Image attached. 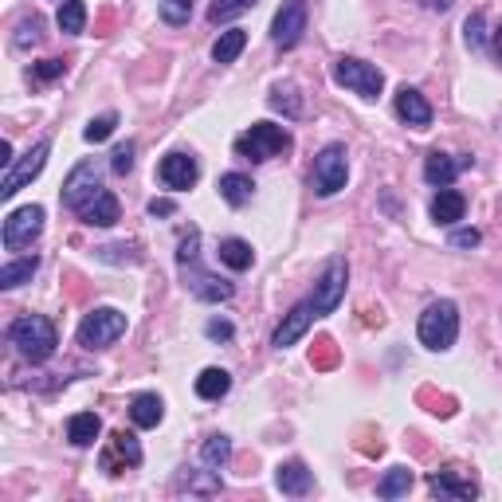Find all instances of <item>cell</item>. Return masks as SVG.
Listing matches in <instances>:
<instances>
[{"label":"cell","mask_w":502,"mask_h":502,"mask_svg":"<svg viewBox=\"0 0 502 502\" xmlns=\"http://www.w3.org/2000/svg\"><path fill=\"white\" fill-rule=\"evenodd\" d=\"M177 263H181V279H185V286L200 298V303H228L232 291H236L228 279L205 271V263H200V232L197 228H189V236L181 240Z\"/></svg>","instance_id":"obj_1"},{"label":"cell","mask_w":502,"mask_h":502,"mask_svg":"<svg viewBox=\"0 0 502 502\" xmlns=\"http://www.w3.org/2000/svg\"><path fill=\"white\" fill-rule=\"evenodd\" d=\"M8 341H13L16 354L24 357V361H31V365L48 361L51 354H56V346H59L56 326H51L44 314H24V318H16V322L8 326Z\"/></svg>","instance_id":"obj_2"},{"label":"cell","mask_w":502,"mask_h":502,"mask_svg":"<svg viewBox=\"0 0 502 502\" xmlns=\"http://www.w3.org/2000/svg\"><path fill=\"white\" fill-rule=\"evenodd\" d=\"M416 334H420V346L432 349V354H444V349L455 346L459 338V306L452 298H440V303H432L428 311L420 314V326H416Z\"/></svg>","instance_id":"obj_3"},{"label":"cell","mask_w":502,"mask_h":502,"mask_svg":"<svg viewBox=\"0 0 502 502\" xmlns=\"http://www.w3.org/2000/svg\"><path fill=\"white\" fill-rule=\"evenodd\" d=\"M283 149H291V134L275 122H255L251 130H243L236 137V154L248 157V162H271Z\"/></svg>","instance_id":"obj_4"},{"label":"cell","mask_w":502,"mask_h":502,"mask_svg":"<svg viewBox=\"0 0 502 502\" xmlns=\"http://www.w3.org/2000/svg\"><path fill=\"white\" fill-rule=\"evenodd\" d=\"M126 334V314L114 306H94V311L79 322V346L83 349H106Z\"/></svg>","instance_id":"obj_5"},{"label":"cell","mask_w":502,"mask_h":502,"mask_svg":"<svg viewBox=\"0 0 502 502\" xmlns=\"http://www.w3.org/2000/svg\"><path fill=\"white\" fill-rule=\"evenodd\" d=\"M334 83L338 87H346V91H354V94H361V99H377L381 87H384V75L365 59L341 56L334 63Z\"/></svg>","instance_id":"obj_6"},{"label":"cell","mask_w":502,"mask_h":502,"mask_svg":"<svg viewBox=\"0 0 502 502\" xmlns=\"http://www.w3.org/2000/svg\"><path fill=\"white\" fill-rule=\"evenodd\" d=\"M346 177H349V154L341 142H330L322 154L314 157V189L318 197H334V192L346 189Z\"/></svg>","instance_id":"obj_7"},{"label":"cell","mask_w":502,"mask_h":502,"mask_svg":"<svg viewBox=\"0 0 502 502\" xmlns=\"http://www.w3.org/2000/svg\"><path fill=\"white\" fill-rule=\"evenodd\" d=\"M346 279H349V267H346V260H341V255H334V260L326 263V271L318 275L314 291H311L318 318H326V314L338 311V303L346 298Z\"/></svg>","instance_id":"obj_8"},{"label":"cell","mask_w":502,"mask_h":502,"mask_svg":"<svg viewBox=\"0 0 502 502\" xmlns=\"http://www.w3.org/2000/svg\"><path fill=\"white\" fill-rule=\"evenodd\" d=\"M102 192V165L99 162H79L63 181V205L71 212H79L87 200H94Z\"/></svg>","instance_id":"obj_9"},{"label":"cell","mask_w":502,"mask_h":502,"mask_svg":"<svg viewBox=\"0 0 502 502\" xmlns=\"http://www.w3.org/2000/svg\"><path fill=\"white\" fill-rule=\"evenodd\" d=\"M48 154H51V145H48V142H36L24 157H20V162L8 165V169H4V181H0V197H4V200H13L16 192L28 185V181H36L40 173H44Z\"/></svg>","instance_id":"obj_10"},{"label":"cell","mask_w":502,"mask_h":502,"mask_svg":"<svg viewBox=\"0 0 502 502\" xmlns=\"http://www.w3.org/2000/svg\"><path fill=\"white\" fill-rule=\"evenodd\" d=\"M44 232V208L40 205H24V208H13L4 216V248L8 251H20V248H31V240Z\"/></svg>","instance_id":"obj_11"},{"label":"cell","mask_w":502,"mask_h":502,"mask_svg":"<svg viewBox=\"0 0 502 502\" xmlns=\"http://www.w3.org/2000/svg\"><path fill=\"white\" fill-rule=\"evenodd\" d=\"M306 31V0H286V4L275 13L271 20V44L275 48H298V40H303Z\"/></svg>","instance_id":"obj_12"},{"label":"cell","mask_w":502,"mask_h":502,"mask_svg":"<svg viewBox=\"0 0 502 502\" xmlns=\"http://www.w3.org/2000/svg\"><path fill=\"white\" fill-rule=\"evenodd\" d=\"M314 318H318V311H314V298L306 295L303 303H295L291 311H286V318L279 322V330H275V334H271V346H275V349H286V346H295V341L303 338L306 330H311V322H314Z\"/></svg>","instance_id":"obj_13"},{"label":"cell","mask_w":502,"mask_h":502,"mask_svg":"<svg viewBox=\"0 0 502 502\" xmlns=\"http://www.w3.org/2000/svg\"><path fill=\"white\" fill-rule=\"evenodd\" d=\"M157 177H162V185H165V189L185 192V189L197 185L200 165H197V157H189V154H165V157H162V165H157Z\"/></svg>","instance_id":"obj_14"},{"label":"cell","mask_w":502,"mask_h":502,"mask_svg":"<svg viewBox=\"0 0 502 502\" xmlns=\"http://www.w3.org/2000/svg\"><path fill=\"white\" fill-rule=\"evenodd\" d=\"M392 106H397V119L409 122L412 130H428L432 126V102L424 99L416 87H401L397 99H392Z\"/></svg>","instance_id":"obj_15"},{"label":"cell","mask_w":502,"mask_h":502,"mask_svg":"<svg viewBox=\"0 0 502 502\" xmlns=\"http://www.w3.org/2000/svg\"><path fill=\"white\" fill-rule=\"evenodd\" d=\"M79 220H83V224H91V228H110V224H119V220H122V205H119V197L102 189L99 197L87 200V205L79 208Z\"/></svg>","instance_id":"obj_16"},{"label":"cell","mask_w":502,"mask_h":502,"mask_svg":"<svg viewBox=\"0 0 502 502\" xmlns=\"http://www.w3.org/2000/svg\"><path fill=\"white\" fill-rule=\"evenodd\" d=\"M275 487H279L283 495H291V498H303V495H311L314 475L306 471L303 459H286V463H279V471H275Z\"/></svg>","instance_id":"obj_17"},{"label":"cell","mask_w":502,"mask_h":502,"mask_svg":"<svg viewBox=\"0 0 502 502\" xmlns=\"http://www.w3.org/2000/svg\"><path fill=\"white\" fill-rule=\"evenodd\" d=\"M463 212H467L463 192H455V189H440V192H436V200H432V220L436 224H444V228H455V224L463 220Z\"/></svg>","instance_id":"obj_18"},{"label":"cell","mask_w":502,"mask_h":502,"mask_svg":"<svg viewBox=\"0 0 502 502\" xmlns=\"http://www.w3.org/2000/svg\"><path fill=\"white\" fill-rule=\"evenodd\" d=\"M114 459H122L126 467H137V463H142V444H137L130 432H114V436H110V452L102 455V467H106L110 475H114V467H119Z\"/></svg>","instance_id":"obj_19"},{"label":"cell","mask_w":502,"mask_h":502,"mask_svg":"<svg viewBox=\"0 0 502 502\" xmlns=\"http://www.w3.org/2000/svg\"><path fill=\"white\" fill-rule=\"evenodd\" d=\"M459 169H463V165H459L452 154H440V149H432L428 162H424V181H428V185H436V189H447L459 177Z\"/></svg>","instance_id":"obj_20"},{"label":"cell","mask_w":502,"mask_h":502,"mask_svg":"<svg viewBox=\"0 0 502 502\" xmlns=\"http://www.w3.org/2000/svg\"><path fill=\"white\" fill-rule=\"evenodd\" d=\"M130 416H134L137 428H157L162 416H165V404H162L157 392H137V397L130 401Z\"/></svg>","instance_id":"obj_21"},{"label":"cell","mask_w":502,"mask_h":502,"mask_svg":"<svg viewBox=\"0 0 502 502\" xmlns=\"http://www.w3.org/2000/svg\"><path fill=\"white\" fill-rule=\"evenodd\" d=\"M99 432H102V424H99L94 412H75L67 420V440L75 447H91L94 440H99Z\"/></svg>","instance_id":"obj_22"},{"label":"cell","mask_w":502,"mask_h":502,"mask_svg":"<svg viewBox=\"0 0 502 502\" xmlns=\"http://www.w3.org/2000/svg\"><path fill=\"white\" fill-rule=\"evenodd\" d=\"M228 389H232V377H228V369H205L197 377V397L200 401H224L228 397Z\"/></svg>","instance_id":"obj_23"},{"label":"cell","mask_w":502,"mask_h":502,"mask_svg":"<svg viewBox=\"0 0 502 502\" xmlns=\"http://www.w3.org/2000/svg\"><path fill=\"white\" fill-rule=\"evenodd\" d=\"M220 197L228 200L232 208H243L251 200V192H255V185H251V177H243V173H224L220 177Z\"/></svg>","instance_id":"obj_24"},{"label":"cell","mask_w":502,"mask_h":502,"mask_svg":"<svg viewBox=\"0 0 502 502\" xmlns=\"http://www.w3.org/2000/svg\"><path fill=\"white\" fill-rule=\"evenodd\" d=\"M243 48H248V31H243V28H228V31H220V40L212 44V59H216V63H236Z\"/></svg>","instance_id":"obj_25"},{"label":"cell","mask_w":502,"mask_h":502,"mask_svg":"<svg viewBox=\"0 0 502 502\" xmlns=\"http://www.w3.org/2000/svg\"><path fill=\"white\" fill-rule=\"evenodd\" d=\"M255 260V251H251V243L248 240H220V263H228L232 271H248Z\"/></svg>","instance_id":"obj_26"},{"label":"cell","mask_w":502,"mask_h":502,"mask_svg":"<svg viewBox=\"0 0 502 502\" xmlns=\"http://www.w3.org/2000/svg\"><path fill=\"white\" fill-rule=\"evenodd\" d=\"M56 24H59V31H67V36H79V31L87 28V4H83V0H63L59 13H56Z\"/></svg>","instance_id":"obj_27"},{"label":"cell","mask_w":502,"mask_h":502,"mask_svg":"<svg viewBox=\"0 0 502 502\" xmlns=\"http://www.w3.org/2000/svg\"><path fill=\"white\" fill-rule=\"evenodd\" d=\"M432 495H440V498H475L479 495V487L475 483H467V479H455V475H432Z\"/></svg>","instance_id":"obj_28"},{"label":"cell","mask_w":502,"mask_h":502,"mask_svg":"<svg viewBox=\"0 0 502 502\" xmlns=\"http://www.w3.org/2000/svg\"><path fill=\"white\" fill-rule=\"evenodd\" d=\"M228 459H232V440H228V436H224V432L220 436H208L205 447H200V463L212 467V471H220Z\"/></svg>","instance_id":"obj_29"},{"label":"cell","mask_w":502,"mask_h":502,"mask_svg":"<svg viewBox=\"0 0 502 502\" xmlns=\"http://www.w3.org/2000/svg\"><path fill=\"white\" fill-rule=\"evenodd\" d=\"M36 267H40V260H36V255H31V260L4 263V267H0V286H4V291H13V286H20V283H31V275H36Z\"/></svg>","instance_id":"obj_30"},{"label":"cell","mask_w":502,"mask_h":502,"mask_svg":"<svg viewBox=\"0 0 502 502\" xmlns=\"http://www.w3.org/2000/svg\"><path fill=\"white\" fill-rule=\"evenodd\" d=\"M409 490H412V471L409 467H392V471L377 483L381 498H401V495H409Z\"/></svg>","instance_id":"obj_31"},{"label":"cell","mask_w":502,"mask_h":502,"mask_svg":"<svg viewBox=\"0 0 502 502\" xmlns=\"http://www.w3.org/2000/svg\"><path fill=\"white\" fill-rule=\"evenodd\" d=\"M255 4H260V0H212V4H208V20H212V24H228V20L243 16Z\"/></svg>","instance_id":"obj_32"},{"label":"cell","mask_w":502,"mask_h":502,"mask_svg":"<svg viewBox=\"0 0 502 502\" xmlns=\"http://www.w3.org/2000/svg\"><path fill=\"white\" fill-rule=\"evenodd\" d=\"M157 16L165 20V24H189V16H192V0H157Z\"/></svg>","instance_id":"obj_33"},{"label":"cell","mask_w":502,"mask_h":502,"mask_svg":"<svg viewBox=\"0 0 502 502\" xmlns=\"http://www.w3.org/2000/svg\"><path fill=\"white\" fill-rule=\"evenodd\" d=\"M271 106L283 110L286 119H295V114L303 110V102H298V94H295V83H279V87L271 91Z\"/></svg>","instance_id":"obj_34"},{"label":"cell","mask_w":502,"mask_h":502,"mask_svg":"<svg viewBox=\"0 0 502 502\" xmlns=\"http://www.w3.org/2000/svg\"><path fill=\"white\" fill-rule=\"evenodd\" d=\"M114 126H119V114H99V119H91V122H87L83 137H87L91 145H99V142H106V137L114 134Z\"/></svg>","instance_id":"obj_35"},{"label":"cell","mask_w":502,"mask_h":502,"mask_svg":"<svg viewBox=\"0 0 502 502\" xmlns=\"http://www.w3.org/2000/svg\"><path fill=\"white\" fill-rule=\"evenodd\" d=\"M487 20H483V13H475L471 20H467V48H475V51H483V44H487Z\"/></svg>","instance_id":"obj_36"},{"label":"cell","mask_w":502,"mask_h":502,"mask_svg":"<svg viewBox=\"0 0 502 502\" xmlns=\"http://www.w3.org/2000/svg\"><path fill=\"white\" fill-rule=\"evenodd\" d=\"M200 475H205V471H185V475H181V483H177V487L200 490V495H216V490H220V479H208V483H200Z\"/></svg>","instance_id":"obj_37"},{"label":"cell","mask_w":502,"mask_h":502,"mask_svg":"<svg viewBox=\"0 0 502 502\" xmlns=\"http://www.w3.org/2000/svg\"><path fill=\"white\" fill-rule=\"evenodd\" d=\"M110 169H114V173H130V169H134V142H126V145L114 149V154H110Z\"/></svg>","instance_id":"obj_38"},{"label":"cell","mask_w":502,"mask_h":502,"mask_svg":"<svg viewBox=\"0 0 502 502\" xmlns=\"http://www.w3.org/2000/svg\"><path fill=\"white\" fill-rule=\"evenodd\" d=\"M63 75V59H44V63H36V79H59Z\"/></svg>","instance_id":"obj_39"},{"label":"cell","mask_w":502,"mask_h":502,"mask_svg":"<svg viewBox=\"0 0 502 502\" xmlns=\"http://www.w3.org/2000/svg\"><path fill=\"white\" fill-rule=\"evenodd\" d=\"M36 31H40V20H24V24H20V36H16V44H20V48H28L31 40H36Z\"/></svg>","instance_id":"obj_40"},{"label":"cell","mask_w":502,"mask_h":502,"mask_svg":"<svg viewBox=\"0 0 502 502\" xmlns=\"http://www.w3.org/2000/svg\"><path fill=\"white\" fill-rule=\"evenodd\" d=\"M205 334H208V338H220V341H224V338H232V322H220V318H212V322L205 326Z\"/></svg>","instance_id":"obj_41"},{"label":"cell","mask_w":502,"mask_h":502,"mask_svg":"<svg viewBox=\"0 0 502 502\" xmlns=\"http://www.w3.org/2000/svg\"><path fill=\"white\" fill-rule=\"evenodd\" d=\"M177 205L173 200H149V216H173Z\"/></svg>","instance_id":"obj_42"},{"label":"cell","mask_w":502,"mask_h":502,"mask_svg":"<svg viewBox=\"0 0 502 502\" xmlns=\"http://www.w3.org/2000/svg\"><path fill=\"white\" fill-rule=\"evenodd\" d=\"M452 243H455V248H475V243H479V232H455Z\"/></svg>","instance_id":"obj_43"},{"label":"cell","mask_w":502,"mask_h":502,"mask_svg":"<svg viewBox=\"0 0 502 502\" xmlns=\"http://www.w3.org/2000/svg\"><path fill=\"white\" fill-rule=\"evenodd\" d=\"M495 56H498V59H502V24H498V28H495Z\"/></svg>","instance_id":"obj_44"},{"label":"cell","mask_w":502,"mask_h":502,"mask_svg":"<svg viewBox=\"0 0 502 502\" xmlns=\"http://www.w3.org/2000/svg\"><path fill=\"white\" fill-rule=\"evenodd\" d=\"M447 4H452V0H428V8H440V13H444Z\"/></svg>","instance_id":"obj_45"}]
</instances>
